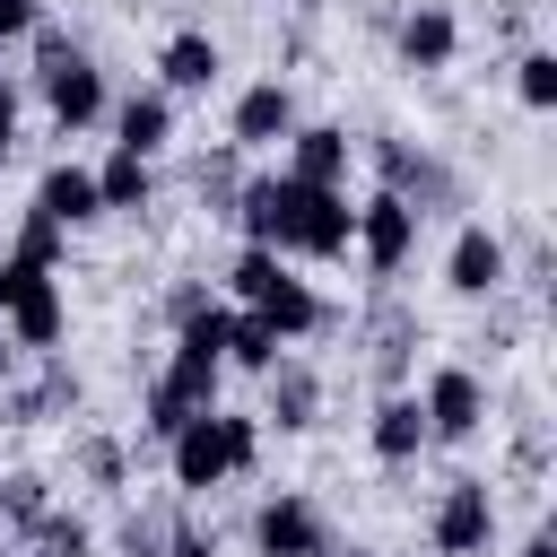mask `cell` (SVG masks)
Here are the masks:
<instances>
[{"instance_id": "603a6c76", "label": "cell", "mask_w": 557, "mask_h": 557, "mask_svg": "<svg viewBox=\"0 0 557 557\" xmlns=\"http://www.w3.org/2000/svg\"><path fill=\"white\" fill-rule=\"evenodd\" d=\"M35 540H44V557H78L87 548V522L78 513H35Z\"/></svg>"}, {"instance_id": "8fae6325", "label": "cell", "mask_w": 557, "mask_h": 557, "mask_svg": "<svg viewBox=\"0 0 557 557\" xmlns=\"http://www.w3.org/2000/svg\"><path fill=\"white\" fill-rule=\"evenodd\" d=\"M287 131H296V96H287L278 78H261V87L235 96V139H244V148H270V139H287Z\"/></svg>"}, {"instance_id": "7402d4cb", "label": "cell", "mask_w": 557, "mask_h": 557, "mask_svg": "<svg viewBox=\"0 0 557 557\" xmlns=\"http://www.w3.org/2000/svg\"><path fill=\"white\" fill-rule=\"evenodd\" d=\"M17 261H35V270H52V261H61V226L26 209V226H17Z\"/></svg>"}, {"instance_id": "52a82bcc", "label": "cell", "mask_w": 557, "mask_h": 557, "mask_svg": "<svg viewBox=\"0 0 557 557\" xmlns=\"http://www.w3.org/2000/svg\"><path fill=\"white\" fill-rule=\"evenodd\" d=\"M418 409H426V435L461 444V435H479V418H487V392H479V374H470V366H435Z\"/></svg>"}, {"instance_id": "9a60e30c", "label": "cell", "mask_w": 557, "mask_h": 557, "mask_svg": "<svg viewBox=\"0 0 557 557\" xmlns=\"http://www.w3.org/2000/svg\"><path fill=\"white\" fill-rule=\"evenodd\" d=\"M453 44H461L453 9H418V17L400 26V52H409V70H444V61H453Z\"/></svg>"}, {"instance_id": "5b68a950", "label": "cell", "mask_w": 557, "mask_h": 557, "mask_svg": "<svg viewBox=\"0 0 557 557\" xmlns=\"http://www.w3.org/2000/svg\"><path fill=\"white\" fill-rule=\"evenodd\" d=\"M409 244H418V200H400V191L357 200V252H366L374 278H392V270L409 261Z\"/></svg>"}, {"instance_id": "7a4b0ae2", "label": "cell", "mask_w": 557, "mask_h": 557, "mask_svg": "<svg viewBox=\"0 0 557 557\" xmlns=\"http://www.w3.org/2000/svg\"><path fill=\"white\" fill-rule=\"evenodd\" d=\"M226 287L244 296V313H261L278 339H305V331H322V296L278 261V252H261V244H244L235 252V270H226Z\"/></svg>"}, {"instance_id": "4dcf8cb0", "label": "cell", "mask_w": 557, "mask_h": 557, "mask_svg": "<svg viewBox=\"0 0 557 557\" xmlns=\"http://www.w3.org/2000/svg\"><path fill=\"white\" fill-rule=\"evenodd\" d=\"M348 557H374V548H348Z\"/></svg>"}, {"instance_id": "83f0119b", "label": "cell", "mask_w": 557, "mask_h": 557, "mask_svg": "<svg viewBox=\"0 0 557 557\" xmlns=\"http://www.w3.org/2000/svg\"><path fill=\"white\" fill-rule=\"evenodd\" d=\"M157 557H218V548H209V540H200V531H174V540H165V548H157Z\"/></svg>"}, {"instance_id": "d6986e66", "label": "cell", "mask_w": 557, "mask_h": 557, "mask_svg": "<svg viewBox=\"0 0 557 557\" xmlns=\"http://www.w3.org/2000/svg\"><path fill=\"white\" fill-rule=\"evenodd\" d=\"M278 348H287V339H278L261 313H226V366H252V374H270V366H278Z\"/></svg>"}, {"instance_id": "ffe728a7", "label": "cell", "mask_w": 557, "mask_h": 557, "mask_svg": "<svg viewBox=\"0 0 557 557\" xmlns=\"http://www.w3.org/2000/svg\"><path fill=\"white\" fill-rule=\"evenodd\" d=\"M270 418L278 426H313V374L305 366H270Z\"/></svg>"}, {"instance_id": "ba28073f", "label": "cell", "mask_w": 557, "mask_h": 557, "mask_svg": "<svg viewBox=\"0 0 557 557\" xmlns=\"http://www.w3.org/2000/svg\"><path fill=\"white\" fill-rule=\"evenodd\" d=\"M487 531H496V496H487V479H453L444 505H435V548H444V557H479Z\"/></svg>"}, {"instance_id": "9c48e42d", "label": "cell", "mask_w": 557, "mask_h": 557, "mask_svg": "<svg viewBox=\"0 0 557 557\" xmlns=\"http://www.w3.org/2000/svg\"><path fill=\"white\" fill-rule=\"evenodd\" d=\"M252 540H261V557H322L331 548V531H322V513L305 496H270L252 513Z\"/></svg>"}, {"instance_id": "5bb4252c", "label": "cell", "mask_w": 557, "mask_h": 557, "mask_svg": "<svg viewBox=\"0 0 557 557\" xmlns=\"http://www.w3.org/2000/svg\"><path fill=\"white\" fill-rule=\"evenodd\" d=\"M444 278H453L461 296H487V287L505 278V244H496L487 226H461V235H453V261H444Z\"/></svg>"}, {"instance_id": "cb8c5ba5", "label": "cell", "mask_w": 557, "mask_h": 557, "mask_svg": "<svg viewBox=\"0 0 557 557\" xmlns=\"http://www.w3.org/2000/svg\"><path fill=\"white\" fill-rule=\"evenodd\" d=\"M226 418V453H235V470H252V453H261V418H235V409H218Z\"/></svg>"}, {"instance_id": "3957f363", "label": "cell", "mask_w": 557, "mask_h": 557, "mask_svg": "<svg viewBox=\"0 0 557 557\" xmlns=\"http://www.w3.org/2000/svg\"><path fill=\"white\" fill-rule=\"evenodd\" d=\"M35 61H44V104H52V122H61V131H87V122L104 113L96 61H87L78 44H61V35H44V26H35Z\"/></svg>"}, {"instance_id": "d4e9b609", "label": "cell", "mask_w": 557, "mask_h": 557, "mask_svg": "<svg viewBox=\"0 0 557 557\" xmlns=\"http://www.w3.org/2000/svg\"><path fill=\"white\" fill-rule=\"evenodd\" d=\"M0 513H17V522H35V513H44V479H26V470H17V479L0 487Z\"/></svg>"}, {"instance_id": "2e32d148", "label": "cell", "mask_w": 557, "mask_h": 557, "mask_svg": "<svg viewBox=\"0 0 557 557\" xmlns=\"http://www.w3.org/2000/svg\"><path fill=\"white\" fill-rule=\"evenodd\" d=\"M366 435H374L383 461H418V444H426V409H418V400H383Z\"/></svg>"}, {"instance_id": "4fadbf2b", "label": "cell", "mask_w": 557, "mask_h": 557, "mask_svg": "<svg viewBox=\"0 0 557 557\" xmlns=\"http://www.w3.org/2000/svg\"><path fill=\"white\" fill-rule=\"evenodd\" d=\"M157 70H165V96H200V87H209L226 61H218V44H209L200 26H183V35L157 52Z\"/></svg>"}, {"instance_id": "44dd1931", "label": "cell", "mask_w": 557, "mask_h": 557, "mask_svg": "<svg viewBox=\"0 0 557 557\" xmlns=\"http://www.w3.org/2000/svg\"><path fill=\"white\" fill-rule=\"evenodd\" d=\"M513 87H522L531 113H548V104H557V52H522V61H513Z\"/></svg>"}, {"instance_id": "8992f818", "label": "cell", "mask_w": 557, "mask_h": 557, "mask_svg": "<svg viewBox=\"0 0 557 557\" xmlns=\"http://www.w3.org/2000/svg\"><path fill=\"white\" fill-rule=\"evenodd\" d=\"M165 461H174V487H218V479L235 470V453H226V418H218V409L183 418V426L165 435Z\"/></svg>"}, {"instance_id": "f546056e", "label": "cell", "mask_w": 557, "mask_h": 557, "mask_svg": "<svg viewBox=\"0 0 557 557\" xmlns=\"http://www.w3.org/2000/svg\"><path fill=\"white\" fill-rule=\"evenodd\" d=\"M0 383H9V339H0Z\"/></svg>"}, {"instance_id": "484cf974", "label": "cell", "mask_w": 557, "mask_h": 557, "mask_svg": "<svg viewBox=\"0 0 557 557\" xmlns=\"http://www.w3.org/2000/svg\"><path fill=\"white\" fill-rule=\"evenodd\" d=\"M17 35H35V0H0V44H17Z\"/></svg>"}, {"instance_id": "4316f807", "label": "cell", "mask_w": 557, "mask_h": 557, "mask_svg": "<svg viewBox=\"0 0 557 557\" xmlns=\"http://www.w3.org/2000/svg\"><path fill=\"white\" fill-rule=\"evenodd\" d=\"M9 148H17V87L0 78V165H9Z\"/></svg>"}, {"instance_id": "7c38bea8", "label": "cell", "mask_w": 557, "mask_h": 557, "mask_svg": "<svg viewBox=\"0 0 557 557\" xmlns=\"http://www.w3.org/2000/svg\"><path fill=\"white\" fill-rule=\"evenodd\" d=\"M287 139H296V165H287V183H313V191H339V183H348V131L313 122V131H287Z\"/></svg>"}, {"instance_id": "f1b7e54d", "label": "cell", "mask_w": 557, "mask_h": 557, "mask_svg": "<svg viewBox=\"0 0 557 557\" xmlns=\"http://www.w3.org/2000/svg\"><path fill=\"white\" fill-rule=\"evenodd\" d=\"M522 557H557V540H548V531H540V540H531V548H522Z\"/></svg>"}, {"instance_id": "6da1fadb", "label": "cell", "mask_w": 557, "mask_h": 557, "mask_svg": "<svg viewBox=\"0 0 557 557\" xmlns=\"http://www.w3.org/2000/svg\"><path fill=\"white\" fill-rule=\"evenodd\" d=\"M244 235L261 252H305V261H339L357 244V209L348 191H313V183H287V174H261L244 183Z\"/></svg>"}, {"instance_id": "30bf717a", "label": "cell", "mask_w": 557, "mask_h": 557, "mask_svg": "<svg viewBox=\"0 0 557 557\" xmlns=\"http://www.w3.org/2000/svg\"><path fill=\"white\" fill-rule=\"evenodd\" d=\"M35 218H52L61 235H70V226H87V218H104L96 174H87V165H52V174L35 183Z\"/></svg>"}, {"instance_id": "277c9868", "label": "cell", "mask_w": 557, "mask_h": 557, "mask_svg": "<svg viewBox=\"0 0 557 557\" xmlns=\"http://www.w3.org/2000/svg\"><path fill=\"white\" fill-rule=\"evenodd\" d=\"M0 322L26 339V348H52L61 339V287H52V270H35V261H0Z\"/></svg>"}, {"instance_id": "ac0fdd59", "label": "cell", "mask_w": 557, "mask_h": 557, "mask_svg": "<svg viewBox=\"0 0 557 557\" xmlns=\"http://www.w3.org/2000/svg\"><path fill=\"white\" fill-rule=\"evenodd\" d=\"M96 200H104V209H148V157L113 148V157L96 165Z\"/></svg>"}, {"instance_id": "e0dca14e", "label": "cell", "mask_w": 557, "mask_h": 557, "mask_svg": "<svg viewBox=\"0 0 557 557\" xmlns=\"http://www.w3.org/2000/svg\"><path fill=\"white\" fill-rule=\"evenodd\" d=\"M113 131H122L113 148H131V157H148V148H165V131H174V104H165V96H131V104L113 113Z\"/></svg>"}]
</instances>
